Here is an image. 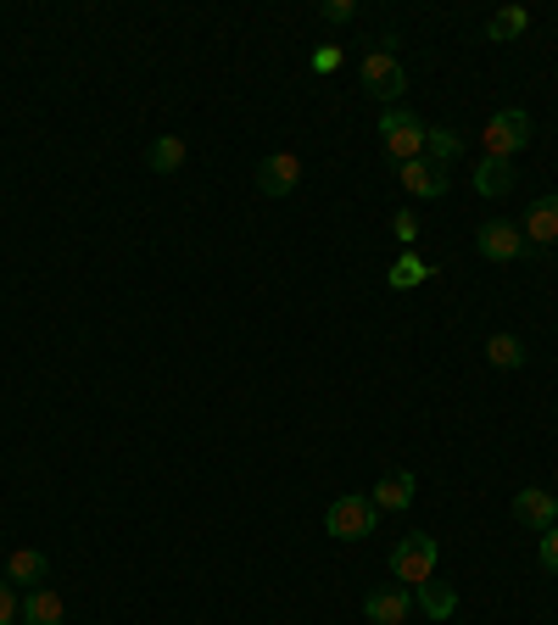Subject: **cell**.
I'll list each match as a JSON object with an SVG mask.
<instances>
[{
  "label": "cell",
  "instance_id": "obj_1",
  "mask_svg": "<svg viewBox=\"0 0 558 625\" xmlns=\"http://www.w3.org/2000/svg\"><path fill=\"white\" fill-rule=\"evenodd\" d=\"M374 519H380V508H374L363 491H346V497H335V502L324 508V530H330L335 541H363V536H374Z\"/></svg>",
  "mask_w": 558,
  "mask_h": 625
},
{
  "label": "cell",
  "instance_id": "obj_2",
  "mask_svg": "<svg viewBox=\"0 0 558 625\" xmlns=\"http://www.w3.org/2000/svg\"><path fill=\"white\" fill-rule=\"evenodd\" d=\"M380 140H385V157L402 168L413 157H424V124L408 113V107H385L380 113Z\"/></svg>",
  "mask_w": 558,
  "mask_h": 625
},
{
  "label": "cell",
  "instance_id": "obj_3",
  "mask_svg": "<svg viewBox=\"0 0 558 625\" xmlns=\"http://www.w3.org/2000/svg\"><path fill=\"white\" fill-rule=\"evenodd\" d=\"M530 135H536L530 113H525V107H502V113L486 124V157H502V163H513V157L530 146Z\"/></svg>",
  "mask_w": 558,
  "mask_h": 625
},
{
  "label": "cell",
  "instance_id": "obj_4",
  "mask_svg": "<svg viewBox=\"0 0 558 625\" xmlns=\"http://www.w3.org/2000/svg\"><path fill=\"white\" fill-rule=\"evenodd\" d=\"M435 558H441V547H435V536H402L397 547H391V575L402 580V586H419V580H430L435 575Z\"/></svg>",
  "mask_w": 558,
  "mask_h": 625
},
{
  "label": "cell",
  "instance_id": "obj_5",
  "mask_svg": "<svg viewBox=\"0 0 558 625\" xmlns=\"http://www.w3.org/2000/svg\"><path fill=\"white\" fill-rule=\"evenodd\" d=\"M358 79H363V90H369L374 101H385V107H397V101L408 96V68H402L397 57H385V51H369L363 68H358Z\"/></svg>",
  "mask_w": 558,
  "mask_h": 625
},
{
  "label": "cell",
  "instance_id": "obj_6",
  "mask_svg": "<svg viewBox=\"0 0 558 625\" xmlns=\"http://www.w3.org/2000/svg\"><path fill=\"white\" fill-rule=\"evenodd\" d=\"M474 252H480L486 263H513V257H525L530 246H525L519 224H502V218H486V224L474 230Z\"/></svg>",
  "mask_w": 558,
  "mask_h": 625
},
{
  "label": "cell",
  "instance_id": "obj_7",
  "mask_svg": "<svg viewBox=\"0 0 558 625\" xmlns=\"http://www.w3.org/2000/svg\"><path fill=\"white\" fill-rule=\"evenodd\" d=\"M519 235H525V246H530V252H547V246L558 241V191H547V196H536V202L525 207Z\"/></svg>",
  "mask_w": 558,
  "mask_h": 625
},
{
  "label": "cell",
  "instance_id": "obj_8",
  "mask_svg": "<svg viewBox=\"0 0 558 625\" xmlns=\"http://www.w3.org/2000/svg\"><path fill=\"white\" fill-rule=\"evenodd\" d=\"M363 614H369V625H402L408 614H413V586H374L369 597H363Z\"/></svg>",
  "mask_w": 558,
  "mask_h": 625
},
{
  "label": "cell",
  "instance_id": "obj_9",
  "mask_svg": "<svg viewBox=\"0 0 558 625\" xmlns=\"http://www.w3.org/2000/svg\"><path fill=\"white\" fill-rule=\"evenodd\" d=\"M296 185H302V157L296 152H274V157L257 163V191L263 196H291Z\"/></svg>",
  "mask_w": 558,
  "mask_h": 625
},
{
  "label": "cell",
  "instance_id": "obj_10",
  "mask_svg": "<svg viewBox=\"0 0 558 625\" xmlns=\"http://www.w3.org/2000/svg\"><path fill=\"white\" fill-rule=\"evenodd\" d=\"M397 179H402V191H408V196H419V202H441V196L452 191L447 168H435V163H424V157L402 163V168H397Z\"/></svg>",
  "mask_w": 558,
  "mask_h": 625
},
{
  "label": "cell",
  "instance_id": "obj_11",
  "mask_svg": "<svg viewBox=\"0 0 558 625\" xmlns=\"http://www.w3.org/2000/svg\"><path fill=\"white\" fill-rule=\"evenodd\" d=\"M513 519L525 525V530H552L558 525V497L552 491H541V486H525L519 497H513Z\"/></svg>",
  "mask_w": 558,
  "mask_h": 625
},
{
  "label": "cell",
  "instance_id": "obj_12",
  "mask_svg": "<svg viewBox=\"0 0 558 625\" xmlns=\"http://www.w3.org/2000/svg\"><path fill=\"white\" fill-rule=\"evenodd\" d=\"M7 580L35 592V586H46V580H51V558H46L40 547H18V553L7 558Z\"/></svg>",
  "mask_w": 558,
  "mask_h": 625
},
{
  "label": "cell",
  "instance_id": "obj_13",
  "mask_svg": "<svg viewBox=\"0 0 558 625\" xmlns=\"http://www.w3.org/2000/svg\"><path fill=\"white\" fill-rule=\"evenodd\" d=\"M413 491H419V480H413L408 469H397V475H385V480L369 491V502H374L380 514H402V508L413 502Z\"/></svg>",
  "mask_w": 558,
  "mask_h": 625
},
{
  "label": "cell",
  "instance_id": "obj_14",
  "mask_svg": "<svg viewBox=\"0 0 558 625\" xmlns=\"http://www.w3.org/2000/svg\"><path fill=\"white\" fill-rule=\"evenodd\" d=\"M185 163H190V146H185L179 135H157V140L146 146V168H151V174H163V179H168V174H179Z\"/></svg>",
  "mask_w": 558,
  "mask_h": 625
},
{
  "label": "cell",
  "instance_id": "obj_15",
  "mask_svg": "<svg viewBox=\"0 0 558 625\" xmlns=\"http://www.w3.org/2000/svg\"><path fill=\"white\" fill-rule=\"evenodd\" d=\"M413 608H424L430 619H452V614H458V592H452L447 580H435V575H430V580H419V586H413Z\"/></svg>",
  "mask_w": 558,
  "mask_h": 625
},
{
  "label": "cell",
  "instance_id": "obj_16",
  "mask_svg": "<svg viewBox=\"0 0 558 625\" xmlns=\"http://www.w3.org/2000/svg\"><path fill=\"white\" fill-rule=\"evenodd\" d=\"M513 185H519L513 163H502V157H480V163H474V191H480V196H508Z\"/></svg>",
  "mask_w": 558,
  "mask_h": 625
},
{
  "label": "cell",
  "instance_id": "obj_17",
  "mask_svg": "<svg viewBox=\"0 0 558 625\" xmlns=\"http://www.w3.org/2000/svg\"><path fill=\"white\" fill-rule=\"evenodd\" d=\"M62 614H68L62 597H57L51 586H35V592L23 597V619H18V625H62Z\"/></svg>",
  "mask_w": 558,
  "mask_h": 625
},
{
  "label": "cell",
  "instance_id": "obj_18",
  "mask_svg": "<svg viewBox=\"0 0 558 625\" xmlns=\"http://www.w3.org/2000/svg\"><path fill=\"white\" fill-rule=\"evenodd\" d=\"M458 157H463V135H458V129H424V163L447 168V163H458Z\"/></svg>",
  "mask_w": 558,
  "mask_h": 625
},
{
  "label": "cell",
  "instance_id": "obj_19",
  "mask_svg": "<svg viewBox=\"0 0 558 625\" xmlns=\"http://www.w3.org/2000/svg\"><path fill=\"white\" fill-rule=\"evenodd\" d=\"M486 363H491V369H525V341L508 335V330H497V335L486 341Z\"/></svg>",
  "mask_w": 558,
  "mask_h": 625
},
{
  "label": "cell",
  "instance_id": "obj_20",
  "mask_svg": "<svg viewBox=\"0 0 558 625\" xmlns=\"http://www.w3.org/2000/svg\"><path fill=\"white\" fill-rule=\"evenodd\" d=\"M525 29H530V12H525V7H502V12H491L486 40H497V46H502V40H519Z\"/></svg>",
  "mask_w": 558,
  "mask_h": 625
},
{
  "label": "cell",
  "instance_id": "obj_21",
  "mask_svg": "<svg viewBox=\"0 0 558 625\" xmlns=\"http://www.w3.org/2000/svg\"><path fill=\"white\" fill-rule=\"evenodd\" d=\"M424 280H430V268H424L413 252H402V257L391 263V274H385V285H391V291H408V285H424Z\"/></svg>",
  "mask_w": 558,
  "mask_h": 625
},
{
  "label": "cell",
  "instance_id": "obj_22",
  "mask_svg": "<svg viewBox=\"0 0 558 625\" xmlns=\"http://www.w3.org/2000/svg\"><path fill=\"white\" fill-rule=\"evenodd\" d=\"M536 558H541V569H547V575H558V525H552V530H541Z\"/></svg>",
  "mask_w": 558,
  "mask_h": 625
},
{
  "label": "cell",
  "instance_id": "obj_23",
  "mask_svg": "<svg viewBox=\"0 0 558 625\" xmlns=\"http://www.w3.org/2000/svg\"><path fill=\"white\" fill-rule=\"evenodd\" d=\"M391 230H397V241H402V246H413V241H419V218H413V207H402V213L391 218Z\"/></svg>",
  "mask_w": 558,
  "mask_h": 625
},
{
  "label": "cell",
  "instance_id": "obj_24",
  "mask_svg": "<svg viewBox=\"0 0 558 625\" xmlns=\"http://www.w3.org/2000/svg\"><path fill=\"white\" fill-rule=\"evenodd\" d=\"M12 619H23V603L12 597V586L0 580V625H12Z\"/></svg>",
  "mask_w": 558,
  "mask_h": 625
},
{
  "label": "cell",
  "instance_id": "obj_25",
  "mask_svg": "<svg viewBox=\"0 0 558 625\" xmlns=\"http://www.w3.org/2000/svg\"><path fill=\"white\" fill-rule=\"evenodd\" d=\"M352 0H324V23H352Z\"/></svg>",
  "mask_w": 558,
  "mask_h": 625
},
{
  "label": "cell",
  "instance_id": "obj_26",
  "mask_svg": "<svg viewBox=\"0 0 558 625\" xmlns=\"http://www.w3.org/2000/svg\"><path fill=\"white\" fill-rule=\"evenodd\" d=\"M335 68H341V51L335 46H319L313 51V74H335Z\"/></svg>",
  "mask_w": 558,
  "mask_h": 625
}]
</instances>
